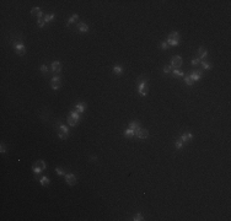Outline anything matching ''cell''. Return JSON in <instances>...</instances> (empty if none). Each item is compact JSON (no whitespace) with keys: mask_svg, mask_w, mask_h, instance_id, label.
Returning a JSON list of instances; mask_svg holds the SVG:
<instances>
[{"mask_svg":"<svg viewBox=\"0 0 231 221\" xmlns=\"http://www.w3.org/2000/svg\"><path fill=\"white\" fill-rule=\"evenodd\" d=\"M52 71L54 72V74H58V72H60L62 71V64H60V61H53L52 63Z\"/></svg>","mask_w":231,"mask_h":221,"instance_id":"30bf717a","label":"cell"},{"mask_svg":"<svg viewBox=\"0 0 231 221\" xmlns=\"http://www.w3.org/2000/svg\"><path fill=\"white\" fill-rule=\"evenodd\" d=\"M78 19H79V15H76V14H75V15H73V16L70 17L69 20H68V22H67V26H70L71 23L75 22V21H76Z\"/></svg>","mask_w":231,"mask_h":221,"instance_id":"44dd1931","label":"cell"},{"mask_svg":"<svg viewBox=\"0 0 231 221\" xmlns=\"http://www.w3.org/2000/svg\"><path fill=\"white\" fill-rule=\"evenodd\" d=\"M31 15L35 16V17H38V19H42L43 12H42V10H41L39 8H33V9L31 10Z\"/></svg>","mask_w":231,"mask_h":221,"instance_id":"7c38bea8","label":"cell"},{"mask_svg":"<svg viewBox=\"0 0 231 221\" xmlns=\"http://www.w3.org/2000/svg\"><path fill=\"white\" fill-rule=\"evenodd\" d=\"M54 16H55V15H54V14H49V15H47V16H44V19H43V20H44V22H49V21H50V20H53V19H54Z\"/></svg>","mask_w":231,"mask_h":221,"instance_id":"484cf974","label":"cell"},{"mask_svg":"<svg viewBox=\"0 0 231 221\" xmlns=\"http://www.w3.org/2000/svg\"><path fill=\"white\" fill-rule=\"evenodd\" d=\"M14 47H15V50H16V53H17L19 55H25V53H26V47H25L23 43H15Z\"/></svg>","mask_w":231,"mask_h":221,"instance_id":"8992f818","label":"cell"},{"mask_svg":"<svg viewBox=\"0 0 231 221\" xmlns=\"http://www.w3.org/2000/svg\"><path fill=\"white\" fill-rule=\"evenodd\" d=\"M181 65H182V57L175 55V57L171 58V66H172L173 69H178Z\"/></svg>","mask_w":231,"mask_h":221,"instance_id":"277c9868","label":"cell"},{"mask_svg":"<svg viewBox=\"0 0 231 221\" xmlns=\"http://www.w3.org/2000/svg\"><path fill=\"white\" fill-rule=\"evenodd\" d=\"M148 84H146V80L145 81H140L138 86V92L139 95H141V96H146L148 95Z\"/></svg>","mask_w":231,"mask_h":221,"instance_id":"3957f363","label":"cell"},{"mask_svg":"<svg viewBox=\"0 0 231 221\" xmlns=\"http://www.w3.org/2000/svg\"><path fill=\"white\" fill-rule=\"evenodd\" d=\"M68 135H69L68 133H63V131H60V133H59V138H60V139H63V140L67 139V138H68Z\"/></svg>","mask_w":231,"mask_h":221,"instance_id":"d6a6232c","label":"cell"},{"mask_svg":"<svg viewBox=\"0 0 231 221\" xmlns=\"http://www.w3.org/2000/svg\"><path fill=\"white\" fill-rule=\"evenodd\" d=\"M202 75H203V72H202V70H194L189 76H191V79L193 80V81L196 82V81H198L200 78H202Z\"/></svg>","mask_w":231,"mask_h":221,"instance_id":"8fae6325","label":"cell"},{"mask_svg":"<svg viewBox=\"0 0 231 221\" xmlns=\"http://www.w3.org/2000/svg\"><path fill=\"white\" fill-rule=\"evenodd\" d=\"M0 152H1V154H5V152H6V146H5L4 142L0 144Z\"/></svg>","mask_w":231,"mask_h":221,"instance_id":"836d02e7","label":"cell"},{"mask_svg":"<svg viewBox=\"0 0 231 221\" xmlns=\"http://www.w3.org/2000/svg\"><path fill=\"white\" fill-rule=\"evenodd\" d=\"M59 129H60V131H63V133H68V134H69V129L67 128V125H64V124H59Z\"/></svg>","mask_w":231,"mask_h":221,"instance_id":"83f0119b","label":"cell"},{"mask_svg":"<svg viewBox=\"0 0 231 221\" xmlns=\"http://www.w3.org/2000/svg\"><path fill=\"white\" fill-rule=\"evenodd\" d=\"M175 146H176V149H181V148L183 146V141L181 139H178L176 142H175Z\"/></svg>","mask_w":231,"mask_h":221,"instance_id":"4316f807","label":"cell"},{"mask_svg":"<svg viewBox=\"0 0 231 221\" xmlns=\"http://www.w3.org/2000/svg\"><path fill=\"white\" fill-rule=\"evenodd\" d=\"M128 128H130V129H133L134 131H137V130L140 128V123H139L138 120H133V122L129 123V127H128Z\"/></svg>","mask_w":231,"mask_h":221,"instance_id":"9a60e30c","label":"cell"},{"mask_svg":"<svg viewBox=\"0 0 231 221\" xmlns=\"http://www.w3.org/2000/svg\"><path fill=\"white\" fill-rule=\"evenodd\" d=\"M172 66H171V65H165V66H163V72H165V74H168V72H171V71H172Z\"/></svg>","mask_w":231,"mask_h":221,"instance_id":"f1b7e54d","label":"cell"},{"mask_svg":"<svg viewBox=\"0 0 231 221\" xmlns=\"http://www.w3.org/2000/svg\"><path fill=\"white\" fill-rule=\"evenodd\" d=\"M180 139L182 140L183 142L189 141V140L193 139V134H192V133H185V134H182V135H181V138H180Z\"/></svg>","mask_w":231,"mask_h":221,"instance_id":"4fadbf2b","label":"cell"},{"mask_svg":"<svg viewBox=\"0 0 231 221\" xmlns=\"http://www.w3.org/2000/svg\"><path fill=\"white\" fill-rule=\"evenodd\" d=\"M75 111L79 112V113H84V111H85V105H84V103H78V105H75Z\"/></svg>","mask_w":231,"mask_h":221,"instance_id":"ac0fdd59","label":"cell"},{"mask_svg":"<svg viewBox=\"0 0 231 221\" xmlns=\"http://www.w3.org/2000/svg\"><path fill=\"white\" fill-rule=\"evenodd\" d=\"M200 59H198V58H194V59H192V61H191V64L193 65V66H197V65H199L200 64Z\"/></svg>","mask_w":231,"mask_h":221,"instance_id":"f546056e","label":"cell"},{"mask_svg":"<svg viewBox=\"0 0 231 221\" xmlns=\"http://www.w3.org/2000/svg\"><path fill=\"white\" fill-rule=\"evenodd\" d=\"M171 72L173 74V76H181V78H182V76H185V72H183V71H181L180 69H172Z\"/></svg>","mask_w":231,"mask_h":221,"instance_id":"ffe728a7","label":"cell"},{"mask_svg":"<svg viewBox=\"0 0 231 221\" xmlns=\"http://www.w3.org/2000/svg\"><path fill=\"white\" fill-rule=\"evenodd\" d=\"M78 28H79V31L82 32V33H85V32H87V31H89V26H87L86 23H84V22L78 23Z\"/></svg>","mask_w":231,"mask_h":221,"instance_id":"5bb4252c","label":"cell"},{"mask_svg":"<svg viewBox=\"0 0 231 221\" xmlns=\"http://www.w3.org/2000/svg\"><path fill=\"white\" fill-rule=\"evenodd\" d=\"M37 22H38V26H39V27H43V26H44V20H42V19H38V20H37Z\"/></svg>","mask_w":231,"mask_h":221,"instance_id":"d590c367","label":"cell"},{"mask_svg":"<svg viewBox=\"0 0 231 221\" xmlns=\"http://www.w3.org/2000/svg\"><path fill=\"white\" fill-rule=\"evenodd\" d=\"M91 161H92V162H95V161H97V157H95V156H92V157H91Z\"/></svg>","mask_w":231,"mask_h":221,"instance_id":"74e56055","label":"cell"},{"mask_svg":"<svg viewBox=\"0 0 231 221\" xmlns=\"http://www.w3.org/2000/svg\"><path fill=\"white\" fill-rule=\"evenodd\" d=\"M60 85H62V82H60V78L55 75V76L50 80V86H52V89H53V90H58V89L60 87Z\"/></svg>","mask_w":231,"mask_h":221,"instance_id":"ba28073f","label":"cell"},{"mask_svg":"<svg viewBox=\"0 0 231 221\" xmlns=\"http://www.w3.org/2000/svg\"><path fill=\"white\" fill-rule=\"evenodd\" d=\"M135 135H137V138H139V139H146V138L149 136V131H148L146 129L139 128L138 130L135 131Z\"/></svg>","mask_w":231,"mask_h":221,"instance_id":"52a82bcc","label":"cell"},{"mask_svg":"<svg viewBox=\"0 0 231 221\" xmlns=\"http://www.w3.org/2000/svg\"><path fill=\"white\" fill-rule=\"evenodd\" d=\"M65 182L69 184V186H75L76 184V182H78V178H76V176L73 175V173H65Z\"/></svg>","mask_w":231,"mask_h":221,"instance_id":"5b68a950","label":"cell"},{"mask_svg":"<svg viewBox=\"0 0 231 221\" xmlns=\"http://www.w3.org/2000/svg\"><path fill=\"white\" fill-rule=\"evenodd\" d=\"M78 123H79V122H78V120H76V119H74V118H73V117H68V124H69L70 127H75V125H78Z\"/></svg>","mask_w":231,"mask_h":221,"instance_id":"d6986e66","label":"cell"},{"mask_svg":"<svg viewBox=\"0 0 231 221\" xmlns=\"http://www.w3.org/2000/svg\"><path fill=\"white\" fill-rule=\"evenodd\" d=\"M161 48H162V49H167V48H168L167 42H162V43H161Z\"/></svg>","mask_w":231,"mask_h":221,"instance_id":"8d00e7d4","label":"cell"},{"mask_svg":"<svg viewBox=\"0 0 231 221\" xmlns=\"http://www.w3.org/2000/svg\"><path fill=\"white\" fill-rule=\"evenodd\" d=\"M167 44L171 47H177L180 44V35H178V32H172V33H170L168 37H167Z\"/></svg>","mask_w":231,"mask_h":221,"instance_id":"6da1fadb","label":"cell"},{"mask_svg":"<svg viewBox=\"0 0 231 221\" xmlns=\"http://www.w3.org/2000/svg\"><path fill=\"white\" fill-rule=\"evenodd\" d=\"M207 55H208V50H207L204 47H199V49H198V59L205 60Z\"/></svg>","mask_w":231,"mask_h":221,"instance_id":"9c48e42d","label":"cell"},{"mask_svg":"<svg viewBox=\"0 0 231 221\" xmlns=\"http://www.w3.org/2000/svg\"><path fill=\"white\" fill-rule=\"evenodd\" d=\"M134 135H135V131H134L133 129L128 128L124 130V136H126V138H133Z\"/></svg>","mask_w":231,"mask_h":221,"instance_id":"2e32d148","label":"cell"},{"mask_svg":"<svg viewBox=\"0 0 231 221\" xmlns=\"http://www.w3.org/2000/svg\"><path fill=\"white\" fill-rule=\"evenodd\" d=\"M47 167V163L43 161V160H38L37 162L33 163V166H32V170H33V172H35L36 175H39L41 172H43L44 170H46Z\"/></svg>","mask_w":231,"mask_h":221,"instance_id":"7a4b0ae2","label":"cell"},{"mask_svg":"<svg viewBox=\"0 0 231 221\" xmlns=\"http://www.w3.org/2000/svg\"><path fill=\"white\" fill-rule=\"evenodd\" d=\"M113 72H114L116 75H121V74L123 72V69H122V66H118V65H116L114 68H113Z\"/></svg>","mask_w":231,"mask_h":221,"instance_id":"cb8c5ba5","label":"cell"},{"mask_svg":"<svg viewBox=\"0 0 231 221\" xmlns=\"http://www.w3.org/2000/svg\"><path fill=\"white\" fill-rule=\"evenodd\" d=\"M143 219H144V217H143V215H141L140 212H139V214H137V215H134V217H133V220H134V221H141Z\"/></svg>","mask_w":231,"mask_h":221,"instance_id":"1f68e13d","label":"cell"},{"mask_svg":"<svg viewBox=\"0 0 231 221\" xmlns=\"http://www.w3.org/2000/svg\"><path fill=\"white\" fill-rule=\"evenodd\" d=\"M200 65L203 66V69L204 70H210L211 69V65L209 64L208 61H205V60H202V61H200Z\"/></svg>","mask_w":231,"mask_h":221,"instance_id":"603a6c76","label":"cell"},{"mask_svg":"<svg viewBox=\"0 0 231 221\" xmlns=\"http://www.w3.org/2000/svg\"><path fill=\"white\" fill-rule=\"evenodd\" d=\"M39 70H41V72H42L43 75H47V74H48V68H47V65H41Z\"/></svg>","mask_w":231,"mask_h":221,"instance_id":"4dcf8cb0","label":"cell"},{"mask_svg":"<svg viewBox=\"0 0 231 221\" xmlns=\"http://www.w3.org/2000/svg\"><path fill=\"white\" fill-rule=\"evenodd\" d=\"M55 172H57L59 176H65V172H64L60 167H57V168H55Z\"/></svg>","mask_w":231,"mask_h":221,"instance_id":"e575fe53","label":"cell"},{"mask_svg":"<svg viewBox=\"0 0 231 221\" xmlns=\"http://www.w3.org/2000/svg\"><path fill=\"white\" fill-rule=\"evenodd\" d=\"M69 116H70V117H73L74 119H76L78 122L80 120V113H79V112H76V111H73V112H70Z\"/></svg>","mask_w":231,"mask_h":221,"instance_id":"7402d4cb","label":"cell"},{"mask_svg":"<svg viewBox=\"0 0 231 221\" xmlns=\"http://www.w3.org/2000/svg\"><path fill=\"white\" fill-rule=\"evenodd\" d=\"M39 183H41V186H43V187L48 186V184H49V178H48L47 176H43V177L39 179Z\"/></svg>","mask_w":231,"mask_h":221,"instance_id":"e0dca14e","label":"cell"},{"mask_svg":"<svg viewBox=\"0 0 231 221\" xmlns=\"http://www.w3.org/2000/svg\"><path fill=\"white\" fill-rule=\"evenodd\" d=\"M185 81H186V84H187L188 86H192V85L194 84V81L191 79V76H189V75H186L185 76Z\"/></svg>","mask_w":231,"mask_h":221,"instance_id":"d4e9b609","label":"cell"}]
</instances>
